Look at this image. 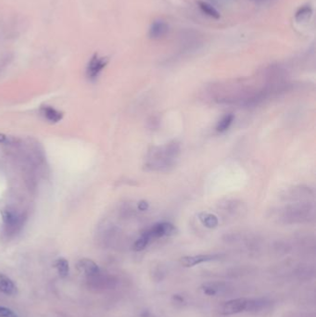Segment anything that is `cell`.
<instances>
[{
	"mask_svg": "<svg viewBox=\"0 0 316 317\" xmlns=\"http://www.w3.org/2000/svg\"><path fill=\"white\" fill-rule=\"evenodd\" d=\"M108 63V58L107 57H99L98 55H95L87 65V77L90 80L97 79Z\"/></svg>",
	"mask_w": 316,
	"mask_h": 317,
	"instance_id": "4",
	"label": "cell"
},
{
	"mask_svg": "<svg viewBox=\"0 0 316 317\" xmlns=\"http://www.w3.org/2000/svg\"><path fill=\"white\" fill-rule=\"evenodd\" d=\"M150 242H151V239L144 232L143 234L140 236V238H137V240L135 241L133 249L136 252H141V251H143L144 249L147 248V246L150 244Z\"/></svg>",
	"mask_w": 316,
	"mask_h": 317,
	"instance_id": "16",
	"label": "cell"
},
{
	"mask_svg": "<svg viewBox=\"0 0 316 317\" xmlns=\"http://www.w3.org/2000/svg\"><path fill=\"white\" fill-rule=\"evenodd\" d=\"M198 5H199V7L201 8V11L204 14L209 16V17H211L212 19H215V20H218V19L221 18V15L219 13V11L211 4H210L209 2L199 1Z\"/></svg>",
	"mask_w": 316,
	"mask_h": 317,
	"instance_id": "11",
	"label": "cell"
},
{
	"mask_svg": "<svg viewBox=\"0 0 316 317\" xmlns=\"http://www.w3.org/2000/svg\"><path fill=\"white\" fill-rule=\"evenodd\" d=\"M55 267L57 268L58 274L61 276V277H66L68 274H69V270H70V267H69V263L67 260L64 258H59L56 261L55 263Z\"/></svg>",
	"mask_w": 316,
	"mask_h": 317,
	"instance_id": "15",
	"label": "cell"
},
{
	"mask_svg": "<svg viewBox=\"0 0 316 317\" xmlns=\"http://www.w3.org/2000/svg\"><path fill=\"white\" fill-rule=\"evenodd\" d=\"M40 112L48 121L51 123H57L63 118V113L57 110L56 108L51 106H42L40 108Z\"/></svg>",
	"mask_w": 316,
	"mask_h": 317,
	"instance_id": "9",
	"label": "cell"
},
{
	"mask_svg": "<svg viewBox=\"0 0 316 317\" xmlns=\"http://www.w3.org/2000/svg\"><path fill=\"white\" fill-rule=\"evenodd\" d=\"M0 317H19L13 311L6 308V307H2L0 306Z\"/></svg>",
	"mask_w": 316,
	"mask_h": 317,
	"instance_id": "17",
	"label": "cell"
},
{
	"mask_svg": "<svg viewBox=\"0 0 316 317\" xmlns=\"http://www.w3.org/2000/svg\"><path fill=\"white\" fill-rule=\"evenodd\" d=\"M213 2H215L218 5H229L230 3L234 2L235 0H211Z\"/></svg>",
	"mask_w": 316,
	"mask_h": 317,
	"instance_id": "20",
	"label": "cell"
},
{
	"mask_svg": "<svg viewBox=\"0 0 316 317\" xmlns=\"http://www.w3.org/2000/svg\"><path fill=\"white\" fill-rule=\"evenodd\" d=\"M138 209L140 211H146L149 209V203L145 201H141L138 203Z\"/></svg>",
	"mask_w": 316,
	"mask_h": 317,
	"instance_id": "19",
	"label": "cell"
},
{
	"mask_svg": "<svg viewBox=\"0 0 316 317\" xmlns=\"http://www.w3.org/2000/svg\"><path fill=\"white\" fill-rule=\"evenodd\" d=\"M174 159L166 153L164 147H154L148 154L147 168L153 171H162L173 165Z\"/></svg>",
	"mask_w": 316,
	"mask_h": 317,
	"instance_id": "2",
	"label": "cell"
},
{
	"mask_svg": "<svg viewBox=\"0 0 316 317\" xmlns=\"http://www.w3.org/2000/svg\"><path fill=\"white\" fill-rule=\"evenodd\" d=\"M7 136L5 134H0V144H5L7 140Z\"/></svg>",
	"mask_w": 316,
	"mask_h": 317,
	"instance_id": "21",
	"label": "cell"
},
{
	"mask_svg": "<svg viewBox=\"0 0 316 317\" xmlns=\"http://www.w3.org/2000/svg\"><path fill=\"white\" fill-rule=\"evenodd\" d=\"M0 291L6 295L13 296L17 294V287L13 281L5 274H0Z\"/></svg>",
	"mask_w": 316,
	"mask_h": 317,
	"instance_id": "10",
	"label": "cell"
},
{
	"mask_svg": "<svg viewBox=\"0 0 316 317\" xmlns=\"http://www.w3.org/2000/svg\"><path fill=\"white\" fill-rule=\"evenodd\" d=\"M265 305V302L261 300H249V299H237L224 303L223 306V315L231 316L243 313L246 311H257L262 309Z\"/></svg>",
	"mask_w": 316,
	"mask_h": 317,
	"instance_id": "1",
	"label": "cell"
},
{
	"mask_svg": "<svg viewBox=\"0 0 316 317\" xmlns=\"http://www.w3.org/2000/svg\"><path fill=\"white\" fill-rule=\"evenodd\" d=\"M218 288H216L214 287V285H206L204 288H203V290H204V292L207 294V295H214L217 293V291H218Z\"/></svg>",
	"mask_w": 316,
	"mask_h": 317,
	"instance_id": "18",
	"label": "cell"
},
{
	"mask_svg": "<svg viewBox=\"0 0 316 317\" xmlns=\"http://www.w3.org/2000/svg\"><path fill=\"white\" fill-rule=\"evenodd\" d=\"M28 147L32 161L36 164H42L46 159L43 147L35 139H29Z\"/></svg>",
	"mask_w": 316,
	"mask_h": 317,
	"instance_id": "6",
	"label": "cell"
},
{
	"mask_svg": "<svg viewBox=\"0 0 316 317\" xmlns=\"http://www.w3.org/2000/svg\"><path fill=\"white\" fill-rule=\"evenodd\" d=\"M177 232L176 227L170 223H158L153 225L150 229L145 231L146 235L150 238V239H157L162 237H170L175 235Z\"/></svg>",
	"mask_w": 316,
	"mask_h": 317,
	"instance_id": "3",
	"label": "cell"
},
{
	"mask_svg": "<svg viewBox=\"0 0 316 317\" xmlns=\"http://www.w3.org/2000/svg\"><path fill=\"white\" fill-rule=\"evenodd\" d=\"M234 119H235V116L233 115L232 113L223 116V118L217 123L216 131L220 132V133H223V132H225L226 130L229 129V127L231 126L232 123H233Z\"/></svg>",
	"mask_w": 316,
	"mask_h": 317,
	"instance_id": "14",
	"label": "cell"
},
{
	"mask_svg": "<svg viewBox=\"0 0 316 317\" xmlns=\"http://www.w3.org/2000/svg\"><path fill=\"white\" fill-rule=\"evenodd\" d=\"M77 267H78L81 273H84L86 275L90 276V277L97 276L98 274H100V267L98 266V264L91 260H81L77 264Z\"/></svg>",
	"mask_w": 316,
	"mask_h": 317,
	"instance_id": "8",
	"label": "cell"
},
{
	"mask_svg": "<svg viewBox=\"0 0 316 317\" xmlns=\"http://www.w3.org/2000/svg\"><path fill=\"white\" fill-rule=\"evenodd\" d=\"M314 13L313 7L310 5H304L300 7L295 13V20L298 22H307Z\"/></svg>",
	"mask_w": 316,
	"mask_h": 317,
	"instance_id": "12",
	"label": "cell"
},
{
	"mask_svg": "<svg viewBox=\"0 0 316 317\" xmlns=\"http://www.w3.org/2000/svg\"><path fill=\"white\" fill-rule=\"evenodd\" d=\"M169 32V25L167 22L162 20H157L151 23L150 31H149V36L151 39L158 40L168 34Z\"/></svg>",
	"mask_w": 316,
	"mask_h": 317,
	"instance_id": "7",
	"label": "cell"
},
{
	"mask_svg": "<svg viewBox=\"0 0 316 317\" xmlns=\"http://www.w3.org/2000/svg\"><path fill=\"white\" fill-rule=\"evenodd\" d=\"M218 258H219V255H216V254H201V255H194V256H186L181 259V264L183 266L193 267L203 263L214 261Z\"/></svg>",
	"mask_w": 316,
	"mask_h": 317,
	"instance_id": "5",
	"label": "cell"
},
{
	"mask_svg": "<svg viewBox=\"0 0 316 317\" xmlns=\"http://www.w3.org/2000/svg\"><path fill=\"white\" fill-rule=\"evenodd\" d=\"M199 219L201 220V223L208 228H213L218 225V219L213 214L207 213V212H201L199 214Z\"/></svg>",
	"mask_w": 316,
	"mask_h": 317,
	"instance_id": "13",
	"label": "cell"
}]
</instances>
